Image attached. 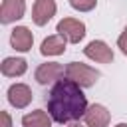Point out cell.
Instances as JSON below:
<instances>
[{"label":"cell","instance_id":"15","mask_svg":"<svg viewBox=\"0 0 127 127\" xmlns=\"http://www.w3.org/2000/svg\"><path fill=\"white\" fill-rule=\"evenodd\" d=\"M117 48L127 56V26H125V30H123V34L117 38Z\"/></svg>","mask_w":127,"mask_h":127},{"label":"cell","instance_id":"8","mask_svg":"<svg viewBox=\"0 0 127 127\" xmlns=\"http://www.w3.org/2000/svg\"><path fill=\"white\" fill-rule=\"evenodd\" d=\"M26 14V0H2L0 6V22L12 24Z\"/></svg>","mask_w":127,"mask_h":127},{"label":"cell","instance_id":"4","mask_svg":"<svg viewBox=\"0 0 127 127\" xmlns=\"http://www.w3.org/2000/svg\"><path fill=\"white\" fill-rule=\"evenodd\" d=\"M36 81L40 85H48V83H56L60 79L65 77V67L58 62H46V64H40L36 67V73H34Z\"/></svg>","mask_w":127,"mask_h":127},{"label":"cell","instance_id":"14","mask_svg":"<svg viewBox=\"0 0 127 127\" xmlns=\"http://www.w3.org/2000/svg\"><path fill=\"white\" fill-rule=\"evenodd\" d=\"M69 6L77 12H89L97 6V0H69Z\"/></svg>","mask_w":127,"mask_h":127},{"label":"cell","instance_id":"9","mask_svg":"<svg viewBox=\"0 0 127 127\" xmlns=\"http://www.w3.org/2000/svg\"><path fill=\"white\" fill-rule=\"evenodd\" d=\"M83 121L87 127H107L109 121H111V113L107 111L105 105L101 103H93L87 107L85 115H83Z\"/></svg>","mask_w":127,"mask_h":127},{"label":"cell","instance_id":"7","mask_svg":"<svg viewBox=\"0 0 127 127\" xmlns=\"http://www.w3.org/2000/svg\"><path fill=\"white\" fill-rule=\"evenodd\" d=\"M58 4L56 0H36L32 6V20L36 26H46L56 16Z\"/></svg>","mask_w":127,"mask_h":127},{"label":"cell","instance_id":"12","mask_svg":"<svg viewBox=\"0 0 127 127\" xmlns=\"http://www.w3.org/2000/svg\"><path fill=\"white\" fill-rule=\"evenodd\" d=\"M65 44H67V40L60 34L48 36L40 46V54L42 56H62L65 52Z\"/></svg>","mask_w":127,"mask_h":127},{"label":"cell","instance_id":"1","mask_svg":"<svg viewBox=\"0 0 127 127\" xmlns=\"http://www.w3.org/2000/svg\"><path fill=\"white\" fill-rule=\"evenodd\" d=\"M46 103H48V113L52 115V119L62 125L81 119L89 107L87 97L81 91V85H77L75 81L67 77L54 83Z\"/></svg>","mask_w":127,"mask_h":127},{"label":"cell","instance_id":"2","mask_svg":"<svg viewBox=\"0 0 127 127\" xmlns=\"http://www.w3.org/2000/svg\"><path fill=\"white\" fill-rule=\"evenodd\" d=\"M65 77L75 81L77 85L81 87H91L97 79H99V71L93 69L91 65L87 64H81V62H69L65 65Z\"/></svg>","mask_w":127,"mask_h":127},{"label":"cell","instance_id":"3","mask_svg":"<svg viewBox=\"0 0 127 127\" xmlns=\"http://www.w3.org/2000/svg\"><path fill=\"white\" fill-rule=\"evenodd\" d=\"M56 32L60 36H64L69 44H79L85 38V24L77 18H62L58 22Z\"/></svg>","mask_w":127,"mask_h":127},{"label":"cell","instance_id":"6","mask_svg":"<svg viewBox=\"0 0 127 127\" xmlns=\"http://www.w3.org/2000/svg\"><path fill=\"white\" fill-rule=\"evenodd\" d=\"M6 97H8V103H10L12 107L24 109V107H28V105L32 103L34 93H32L30 85H26V83H12V85L8 87Z\"/></svg>","mask_w":127,"mask_h":127},{"label":"cell","instance_id":"11","mask_svg":"<svg viewBox=\"0 0 127 127\" xmlns=\"http://www.w3.org/2000/svg\"><path fill=\"white\" fill-rule=\"evenodd\" d=\"M28 69V62L24 58H4L0 64V71L6 77H20Z\"/></svg>","mask_w":127,"mask_h":127},{"label":"cell","instance_id":"16","mask_svg":"<svg viewBox=\"0 0 127 127\" xmlns=\"http://www.w3.org/2000/svg\"><path fill=\"white\" fill-rule=\"evenodd\" d=\"M0 117H2V127H12V119H10L8 111H0Z\"/></svg>","mask_w":127,"mask_h":127},{"label":"cell","instance_id":"17","mask_svg":"<svg viewBox=\"0 0 127 127\" xmlns=\"http://www.w3.org/2000/svg\"><path fill=\"white\" fill-rule=\"evenodd\" d=\"M67 127H83V125H79V123H75V121H71V123H69Z\"/></svg>","mask_w":127,"mask_h":127},{"label":"cell","instance_id":"5","mask_svg":"<svg viewBox=\"0 0 127 127\" xmlns=\"http://www.w3.org/2000/svg\"><path fill=\"white\" fill-rule=\"evenodd\" d=\"M83 54H85V58H89L91 62H97V64H111L113 62V50L103 40H91L83 48Z\"/></svg>","mask_w":127,"mask_h":127},{"label":"cell","instance_id":"13","mask_svg":"<svg viewBox=\"0 0 127 127\" xmlns=\"http://www.w3.org/2000/svg\"><path fill=\"white\" fill-rule=\"evenodd\" d=\"M52 121H54L52 115L46 113L44 109H34L22 117L24 127H52Z\"/></svg>","mask_w":127,"mask_h":127},{"label":"cell","instance_id":"18","mask_svg":"<svg viewBox=\"0 0 127 127\" xmlns=\"http://www.w3.org/2000/svg\"><path fill=\"white\" fill-rule=\"evenodd\" d=\"M115 127H127V123H117Z\"/></svg>","mask_w":127,"mask_h":127},{"label":"cell","instance_id":"10","mask_svg":"<svg viewBox=\"0 0 127 127\" xmlns=\"http://www.w3.org/2000/svg\"><path fill=\"white\" fill-rule=\"evenodd\" d=\"M10 44L16 52H30L34 46V34L26 26H16L10 34Z\"/></svg>","mask_w":127,"mask_h":127}]
</instances>
